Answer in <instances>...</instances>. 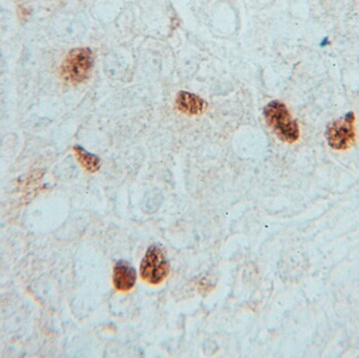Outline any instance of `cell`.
Segmentation results:
<instances>
[{
  "instance_id": "1",
  "label": "cell",
  "mask_w": 359,
  "mask_h": 358,
  "mask_svg": "<svg viewBox=\"0 0 359 358\" xmlns=\"http://www.w3.org/2000/svg\"><path fill=\"white\" fill-rule=\"evenodd\" d=\"M264 118L278 139L292 144L299 139V123L293 119L288 107L278 100L268 103L263 109Z\"/></svg>"
},
{
  "instance_id": "2",
  "label": "cell",
  "mask_w": 359,
  "mask_h": 358,
  "mask_svg": "<svg viewBox=\"0 0 359 358\" xmlns=\"http://www.w3.org/2000/svg\"><path fill=\"white\" fill-rule=\"evenodd\" d=\"M94 63V53L90 48H73L61 64V76L69 83H82L90 77Z\"/></svg>"
},
{
  "instance_id": "3",
  "label": "cell",
  "mask_w": 359,
  "mask_h": 358,
  "mask_svg": "<svg viewBox=\"0 0 359 358\" xmlns=\"http://www.w3.org/2000/svg\"><path fill=\"white\" fill-rule=\"evenodd\" d=\"M170 273V264L163 248L151 245L145 252L140 266V275L149 285L163 283Z\"/></svg>"
},
{
  "instance_id": "4",
  "label": "cell",
  "mask_w": 359,
  "mask_h": 358,
  "mask_svg": "<svg viewBox=\"0 0 359 358\" xmlns=\"http://www.w3.org/2000/svg\"><path fill=\"white\" fill-rule=\"evenodd\" d=\"M327 141L335 151H346L355 142V115L352 111L331 122L327 128Z\"/></svg>"
},
{
  "instance_id": "5",
  "label": "cell",
  "mask_w": 359,
  "mask_h": 358,
  "mask_svg": "<svg viewBox=\"0 0 359 358\" xmlns=\"http://www.w3.org/2000/svg\"><path fill=\"white\" fill-rule=\"evenodd\" d=\"M137 271L126 261H119L114 267L113 283L118 291L128 292L136 285Z\"/></svg>"
},
{
  "instance_id": "6",
  "label": "cell",
  "mask_w": 359,
  "mask_h": 358,
  "mask_svg": "<svg viewBox=\"0 0 359 358\" xmlns=\"http://www.w3.org/2000/svg\"><path fill=\"white\" fill-rule=\"evenodd\" d=\"M176 106L179 111L185 115H202L207 109V102L194 92L181 90L176 98Z\"/></svg>"
},
{
  "instance_id": "7",
  "label": "cell",
  "mask_w": 359,
  "mask_h": 358,
  "mask_svg": "<svg viewBox=\"0 0 359 358\" xmlns=\"http://www.w3.org/2000/svg\"><path fill=\"white\" fill-rule=\"evenodd\" d=\"M73 149L76 158H77V161L79 162L80 165L86 172L94 174V172H97L100 170L101 166H102V162H101V159L98 156L86 151L81 145H75Z\"/></svg>"
}]
</instances>
